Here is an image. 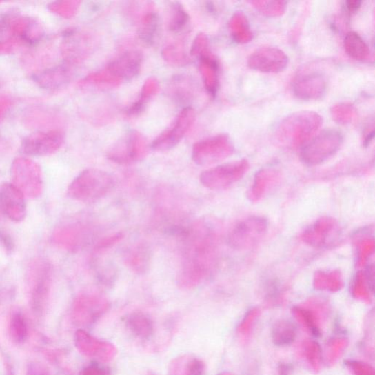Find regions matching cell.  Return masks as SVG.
Instances as JSON below:
<instances>
[{
    "mask_svg": "<svg viewBox=\"0 0 375 375\" xmlns=\"http://www.w3.org/2000/svg\"><path fill=\"white\" fill-rule=\"evenodd\" d=\"M268 229L267 220L259 216H252L238 223L228 234L227 243L234 250H250L265 236Z\"/></svg>",
    "mask_w": 375,
    "mask_h": 375,
    "instance_id": "6",
    "label": "cell"
},
{
    "mask_svg": "<svg viewBox=\"0 0 375 375\" xmlns=\"http://www.w3.org/2000/svg\"><path fill=\"white\" fill-rule=\"evenodd\" d=\"M204 371V363L196 358H192L190 361V375H203Z\"/></svg>",
    "mask_w": 375,
    "mask_h": 375,
    "instance_id": "43",
    "label": "cell"
},
{
    "mask_svg": "<svg viewBox=\"0 0 375 375\" xmlns=\"http://www.w3.org/2000/svg\"><path fill=\"white\" fill-rule=\"evenodd\" d=\"M278 375H292V367L287 363H281L278 369Z\"/></svg>",
    "mask_w": 375,
    "mask_h": 375,
    "instance_id": "46",
    "label": "cell"
},
{
    "mask_svg": "<svg viewBox=\"0 0 375 375\" xmlns=\"http://www.w3.org/2000/svg\"><path fill=\"white\" fill-rule=\"evenodd\" d=\"M258 316H259V310L256 309H253L245 314L238 327L240 336L245 337L250 335Z\"/></svg>",
    "mask_w": 375,
    "mask_h": 375,
    "instance_id": "36",
    "label": "cell"
},
{
    "mask_svg": "<svg viewBox=\"0 0 375 375\" xmlns=\"http://www.w3.org/2000/svg\"><path fill=\"white\" fill-rule=\"evenodd\" d=\"M171 88L172 95H174L178 101L185 102L192 99L194 95V88L189 79H179L173 81Z\"/></svg>",
    "mask_w": 375,
    "mask_h": 375,
    "instance_id": "34",
    "label": "cell"
},
{
    "mask_svg": "<svg viewBox=\"0 0 375 375\" xmlns=\"http://www.w3.org/2000/svg\"><path fill=\"white\" fill-rule=\"evenodd\" d=\"M70 79V70L64 65L45 70L34 78V81L41 88L51 91L61 90L65 87L69 83Z\"/></svg>",
    "mask_w": 375,
    "mask_h": 375,
    "instance_id": "20",
    "label": "cell"
},
{
    "mask_svg": "<svg viewBox=\"0 0 375 375\" xmlns=\"http://www.w3.org/2000/svg\"><path fill=\"white\" fill-rule=\"evenodd\" d=\"M151 256L149 246L143 243H138L127 252L125 261L136 274H145L150 266Z\"/></svg>",
    "mask_w": 375,
    "mask_h": 375,
    "instance_id": "21",
    "label": "cell"
},
{
    "mask_svg": "<svg viewBox=\"0 0 375 375\" xmlns=\"http://www.w3.org/2000/svg\"><path fill=\"white\" fill-rule=\"evenodd\" d=\"M250 167L246 159L221 164L202 172L199 181L208 190H225L241 180Z\"/></svg>",
    "mask_w": 375,
    "mask_h": 375,
    "instance_id": "5",
    "label": "cell"
},
{
    "mask_svg": "<svg viewBox=\"0 0 375 375\" xmlns=\"http://www.w3.org/2000/svg\"><path fill=\"white\" fill-rule=\"evenodd\" d=\"M143 17L139 28V37L146 43L154 42L157 32L159 18L155 11L149 10Z\"/></svg>",
    "mask_w": 375,
    "mask_h": 375,
    "instance_id": "27",
    "label": "cell"
},
{
    "mask_svg": "<svg viewBox=\"0 0 375 375\" xmlns=\"http://www.w3.org/2000/svg\"><path fill=\"white\" fill-rule=\"evenodd\" d=\"M128 330L137 338L149 339L154 333V324L150 316L141 312H136L128 316Z\"/></svg>",
    "mask_w": 375,
    "mask_h": 375,
    "instance_id": "22",
    "label": "cell"
},
{
    "mask_svg": "<svg viewBox=\"0 0 375 375\" xmlns=\"http://www.w3.org/2000/svg\"><path fill=\"white\" fill-rule=\"evenodd\" d=\"M288 61V57L283 50L275 47H263L250 55L248 65L256 72L276 74L283 72Z\"/></svg>",
    "mask_w": 375,
    "mask_h": 375,
    "instance_id": "14",
    "label": "cell"
},
{
    "mask_svg": "<svg viewBox=\"0 0 375 375\" xmlns=\"http://www.w3.org/2000/svg\"><path fill=\"white\" fill-rule=\"evenodd\" d=\"M361 1H359V0H354V1H347L346 3L347 9L351 12L356 11L359 9V8L361 6Z\"/></svg>",
    "mask_w": 375,
    "mask_h": 375,
    "instance_id": "47",
    "label": "cell"
},
{
    "mask_svg": "<svg viewBox=\"0 0 375 375\" xmlns=\"http://www.w3.org/2000/svg\"><path fill=\"white\" fill-rule=\"evenodd\" d=\"M75 343L81 354L101 361H110L116 354L114 345L110 343L101 341L83 330L76 332Z\"/></svg>",
    "mask_w": 375,
    "mask_h": 375,
    "instance_id": "17",
    "label": "cell"
},
{
    "mask_svg": "<svg viewBox=\"0 0 375 375\" xmlns=\"http://www.w3.org/2000/svg\"><path fill=\"white\" fill-rule=\"evenodd\" d=\"M70 2H57L50 6V9L57 14L63 17L72 16L77 8V3L74 6H70Z\"/></svg>",
    "mask_w": 375,
    "mask_h": 375,
    "instance_id": "38",
    "label": "cell"
},
{
    "mask_svg": "<svg viewBox=\"0 0 375 375\" xmlns=\"http://www.w3.org/2000/svg\"><path fill=\"white\" fill-rule=\"evenodd\" d=\"M347 366L354 372V375H374V370L365 363L355 361H349Z\"/></svg>",
    "mask_w": 375,
    "mask_h": 375,
    "instance_id": "40",
    "label": "cell"
},
{
    "mask_svg": "<svg viewBox=\"0 0 375 375\" xmlns=\"http://www.w3.org/2000/svg\"><path fill=\"white\" fill-rule=\"evenodd\" d=\"M15 17L9 15L0 16V50L6 48L16 34Z\"/></svg>",
    "mask_w": 375,
    "mask_h": 375,
    "instance_id": "33",
    "label": "cell"
},
{
    "mask_svg": "<svg viewBox=\"0 0 375 375\" xmlns=\"http://www.w3.org/2000/svg\"><path fill=\"white\" fill-rule=\"evenodd\" d=\"M109 307L108 301L102 296L81 295L74 302L73 318L78 325H90L98 321Z\"/></svg>",
    "mask_w": 375,
    "mask_h": 375,
    "instance_id": "13",
    "label": "cell"
},
{
    "mask_svg": "<svg viewBox=\"0 0 375 375\" xmlns=\"http://www.w3.org/2000/svg\"><path fill=\"white\" fill-rule=\"evenodd\" d=\"M123 239V234L122 233H117L113 234V236L105 239L100 241L94 250V252L97 253H101L105 251L108 250L112 247L113 245L120 242Z\"/></svg>",
    "mask_w": 375,
    "mask_h": 375,
    "instance_id": "39",
    "label": "cell"
},
{
    "mask_svg": "<svg viewBox=\"0 0 375 375\" xmlns=\"http://www.w3.org/2000/svg\"><path fill=\"white\" fill-rule=\"evenodd\" d=\"M188 20H189V16L187 15L183 6L179 3L173 4L171 8L170 29L173 31L181 30L186 25Z\"/></svg>",
    "mask_w": 375,
    "mask_h": 375,
    "instance_id": "35",
    "label": "cell"
},
{
    "mask_svg": "<svg viewBox=\"0 0 375 375\" xmlns=\"http://www.w3.org/2000/svg\"><path fill=\"white\" fill-rule=\"evenodd\" d=\"M333 120L339 124L346 125L355 121L357 119V110L354 105L349 103H339L331 110Z\"/></svg>",
    "mask_w": 375,
    "mask_h": 375,
    "instance_id": "29",
    "label": "cell"
},
{
    "mask_svg": "<svg viewBox=\"0 0 375 375\" xmlns=\"http://www.w3.org/2000/svg\"><path fill=\"white\" fill-rule=\"evenodd\" d=\"M0 241L4 245L6 249L8 251H11L14 249V242L7 233L0 230Z\"/></svg>",
    "mask_w": 375,
    "mask_h": 375,
    "instance_id": "44",
    "label": "cell"
},
{
    "mask_svg": "<svg viewBox=\"0 0 375 375\" xmlns=\"http://www.w3.org/2000/svg\"><path fill=\"white\" fill-rule=\"evenodd\" d=\"M0 208L11 221L20 222L27 215L26 196L14 184L5 183L0 187Z\"/></svg>",
    "mask_w": 375,
    "mask_h": 375,
    "instance_id": "16",
    "label": "cell"
},
{
    "mask_svg": "<svg viewBox=\"0 0 375 375\" xmlns=\"http://www.w3.org/2000/svg\"><path fill=\"white\" fill-rule=\"evenodd\" d=\"M181 238L183 258L178 283L183 288L192 289L206 280L215 268L216 236L205 223H198L188 227Z\"/></svg>",
    "mask_w": 375,
    "mask_h": 375,
    "instance_id": "1",
    "label": "cell"
},
{
    "mask_svg": "<svg viewBox=\"0 0 375 375\" xmlns=\"http://www.w3.org/2000/svg\"><path fill=\"white\" fill-rule=\"evenodd\" d=\"M344 46L347 54L356 61H366L370 56L369 47L355 32H349L347 34L344 41Z\"/></svg>",
    "mask_w": 375,
    "mask_h": 375,
    "instance_id": "24",
    "label": "cell"
},
{
    "mask_svg": "<svg viewBox=\"0 0 375 375\" xmlns=\"http://www.w3.org/2000/svg\"><path fill=\"white\" fill-rule=\"evenodd\" d=\"M298 321L306 327L307 330L314 336L321 335V327L318 318L315 314L309 310L301 307L294 308L293 310Z\"/></svg>",
    "mask_w": 375,
    "mask_h": 375,
    "instance_id": "31",
    "label": "cell"
},
{
    "mask_svg": "<svg viewBox=\"0 0 375 375\" xmlns=\"http://www.w3.org/2000/svg\"><path fill=\"white\" fill-rule=\"evenodd\" d=\"M195 119L196 113L193 108L183 109L172 125L152 142L151 148L164 152L177 146L193 125Z\"/></svg>",
    "mask_w": 375,
    "mask_h": 375,
    "instance_id": "10",
    "label": "cell"
},
{
    "mask_svg": "<svg viewBox=\"0 0 375 375\" xmlns=\"http://www.w3.org/2000/svg\"><path fill=\"white\" fill-rule=\"evenodd\" d=\"M148 148L145 136L133 131L114 144L108 152V158L120 164L132 163L143 159L148 154Z\"/></svg>",
    "mask_w": 375,
    "mask_h": 375,
    "instance_id": "9",
    "label": "cell"
},
{
    "mask_svg": "<svg viewBox=\"0 0 375 375\" xmlns=\"http://www.w3.org/2000/svg\"><path fill=\"white\" fill-rule=\"evenodd\" d=\"M327 89L325 77L320 73H309L298 77L293 85V92L300 99L310 101L323 97Z\"/></svg>",
    "mask_w": 375,
    "mask_h": 375,
    "instance_id": "19",
    "label": "cell"
},
{
    "mask_svg": "<svg viewBox=\"0 0 375 375\" xmlns=\"http://www.w3.org/2000/svg\"><path fill=\"white\" fill-rule=\"evenodd\" d=\"M142 62V54L136 51L128 52L116 58L105 70L116 83H119L121 80H130L137 76Z\"/></svg>",
    "mask_w": 375,
    "mask_h": 375,
    "instance_id": "18",
    "label": "cell"
},
{
    "mask_svg": "<svg viewBox=\"0 0 375 375\" xmlns=\"http://www.w3.org/2000/svg\"><path fill=\"white\" fill-rule=\"evenodd\" d=\"M296 336V326L290 321L279 320L272 327V341L276 346H289L294 343Z\"/></svg>",
    "mask_w": 375,
    "mask_h": 375,
    "instance_id": "23",
    "label": "cell"
},
{
    "mask_svg": "<svg viewBox=\"0 0 375 375\" xmlns=\"http://www.w3.org/2000/svg\"><path fill=\"white\" fill-rule=\"evenodd\" d=\"M341 234V229L335 219L323 217L304 232L303 239L313 247L327 249L338 243Z\"/></svg>",
    "mask_w": 375,
    "mask_h": 375,
    "instance_id": "11",
    "label": "cell"
},
{
    "mask_svg": "<svg viewBox=\"0 0 375 375\" xmlns=\"http://www.w3.org/2000/svg\"><path fill=\"white\" fill-rule=\"evenodd\" d=\"M10 336L17 344L25 343L28 337V326L25 316L16 313L11 316L9 325Z\"/></svg>",
    "mask_w": 375,
    "mask_h": 375,
    "instance_id": "28",
    "label": "cell"
},
{
    "mask_svg": "<svg viewBox=\"0 0 375 375\" xmlns=\"http://www.w3.org/2000/svg\"><path fill=\"white\" fill-rule=\"evenodd\" d=\"M234 148L227 134H219L196 143L192 149V160L199 166L213 165L231 156Z\"/></svg>",
    "mask_w": 375,
    "mask_h": 375,
    "instance_id": "7",
    "label": "cell"
},
{
    "mask_svg": "<svg viewBox=\"0 0 375 375\" xmlns=\"http://www.w3.org/2000/svg\"><path fill=\"white\" fill-rule=\"evenodd\" d=\"M10 100L7 97H0V120L10 108Z\"/></svg>",
    "mask_w": 375,
    "mask_h": 375,
    "instance_id": "45",
    "label": "cell"
},
{
    "mask_svg": "<svg viewBox=\"0 0 375 375\" xmlns=\"http://www.w3.org/2000/svg\"><path fill=\"white\" fill-rule=\"evenodd\" d=\"M341 132L330 129L312 138L301 150V159L308 166H316L333 156L341 147Z\"/></svg>",
    "mask_w": 375,
    "mask_h": 375,
    "instance_id": "4",
    "label": "cell"
},
{
    "mask_svg": "<svg viewBox=\"0 0 375 375\" xmlns=\"http://www.w3.org/2000/svg\"><path fill=\"white\" fill-rule=\"evenodd\" d=\"M79 375H110L108 369H105L98 363H92L91 365L82 369Z\"/></svg>",
    "mask_w": 375,
    "mask_h": 375,
    "instance_id": "41",
    "label": "cell"
},
{
    "mask_svg": "<svg viewBox=\"0 0 375 375\" xmlns=\"http://www.w3.org/2000/svg\"><path fill=\"white\" fill-rule=\"evenodd\" d=\"M13 184L23 195L30 198L39 196L43 190L42 172L40 167L26 158L17 159L11 167Z\"/></svg>",
    "mask_w": 375,
    "mask_h": 375,
    "instance_id": "8",
    "label": "cell"
},
{
    "mask_svg": "<svg viewBox=\"0 0 375 375\" xmlns=\"http://www.w3.org/2000/svg\"><path fill=\"white\" fill-rule=\"evenodd\" d=\"M32 277V307L34 312L41 314L45 306L50 290L52 281L50 266L46 263L38 264L33 269Z\"/></svg>",
    "mask_w": 375,
    "mask_h": 375,
    "instance_id": "15",
    "label": "cell"
},
{
    "mask_svg": "<svg viewBox=\"0 0 375 375\" xmlns=\"http://www.w3.org/2000/svg\"><path fill=\"white\" fill-rule=\"evenodd\" d=\"M322 116L312 111H301L286 117L277 126L275 138L280 145L291 148L303 146L318 132Z\"/></svg>",
    "mask_w": 375,
    "mask_h": 375,
    "instance_id": "2",
    "label": "cell"
},
{
    "mask_svg": "<svg viewBox=\"0 0 375 375\" xmlns=\"http://www.w3.org/2000/svg\"><path fill=\"white\" fill-rule=\"evenodd\" d=\"M63 143L64 134L61 131L39 132L23 139L21 149L28 156H45L54 154Z\"/></svg>",
    "mask_w": 375,
    "mask_h": 375,
    "instance_id": "12",
    "label": "cell"
},
{
    "mask_svg": "<svg viewBox=\"0 0 375 375\" xmlns=\"http://www.w3.org/2000/svg\"><path fill=\"white\" fill-rule=\"evenodd\" d=\"M201 73L205 84L211 95H215L218 89V63L212 55L210 54L201 58Z\"/></svg>",
    "mask_w": 375,
    "mask_h": 375,
    "instance_id": "26",
    "label": "cell"
},
{
    "mask_svg": "<svg viewBox=\"0 0 375 375\" xmlns=\"http://www.w3.org/2000/svg\"><path fill=\"white\" fill-rule=\"evenodd\" d=\"M114 185V178L108 172L88 169L81 172L70 184L68 195L79 202L94 203L107 196Z\"/></svg>",
    "mask_w": 375,
    "mask_h": 375,
    "instance_id": "3",
    "label": "cell"
},
{
    "mask_svg": "<svg viewBox=\"0 0 375 375\" xmlns=\"http://www.w3.org/2000/svg\"><path fill=\"white\" fill-rule=\"evenodd\" d=\"M218 375H236V374H232L230 372H222Z\"/></svg>",
    "mask_w": 375,
    "mask_h": 375,
    "instance_id": "48",
    "label": "cell"
},
{
    "mask_svg": "<svg viewBox=\"0 0 375 375\" xmlns=\"http://www.w3.org/2000/svg\"><path fill=\"white\" fill-rule=\"evenodd\" d=\"M26 375H51L50 369L43 363L33 362L28 365Z\"/></svg>",
    "mask_w": 375,
    "mask_h": 375,
    "instance_id": "42",
    "label": "cell"
},
{
    "mask_svg": "<svg viewBox=\"0 0 375 375\" xmlns=\"http://www.w3.org/2000/svg\"><path fill=\"white\" fill-rule=\"evenodd\" d=\"M302 353L314 370L318 371L322 361V351L319 344L310 340L305 341L302 345Z\"/></svg>",
    "mask_w": 375,
    "mask_h": 375,
    "instance_id": "32",
    "label": "cell"
},
{
    "mask_svg": "<svg viewBox=\"0 0 375 375\" xmlns=\"http://www.w3.org/2000/svg\"><path fill=\"white\" fill-rule=\"evenodd\" d=\"M190 357H181L171 363L169 375H190Z\"/></svg>",
    "mask_w": 375,
    "mask_h": 375,
    "instance_id": "37",
    "label": "cell"
},
{
    "mask_svg": "<svg viewBox=\"0 0 375 375\" xmlns=\"http://www.w3.org/2000/svg\"><path fill=\"white\" fill-rule=\"evenodd\" d=\"M251 4L263 15L271 17L283 15L287 8L286 2L278 0H255Z\"/></svg>",
    "mask_w": 375,
    "mask_h": 375,
    "instance_id": "30",
    "label": "cell"
},
{
    "mask_svg": "<svg viewBox=\"0 0 375 375\" xmlns=\"http://www.w3.org/2000/svg\"><path fill=\"white\" fill-rule=\"evenodd\" d=\"M230 28L234 40L237 43H249L253 38L248 20L242 12L233 15L230 22Z\"/></svg>",
    "mask_w": 375,
    "mask_h": 375,
    "instance_id": "25",
    "label": "cell"
}]
</instances>
